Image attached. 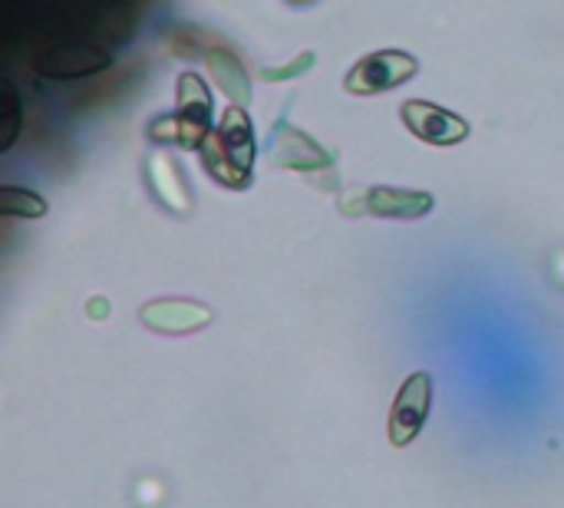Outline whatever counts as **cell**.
I'll return each mask as SVG.
<instances>
[{
    "mask_svg": "<svg viewBox=\"0 0 564 508\" xmlns=\"http://www.w3.org/2000/svg\"><path fill=\"white\" fill-rule=\"evenodd\" d=\"M205 169L215 175V182L228 188H245L251 182V159H254V136L245 109L231 106L215 132L202 142Z\"/></svg>",
    "mask_w": 564,
    "mask_h": 508,
    "instance_id": "cell-1",
    "label": "cell"
},
{
    "mask_svg": "<svg viewBox=\"0 0 564 508\" xmlns=\"http://www.w3.org/2000/svg\"><path fill=\"white\" fill-rule=\"evenodd\" d=\"M433 403V377L430 374H413L403 390L397 393V403L390 410V443L393 446H410L420 430L426 426Z\"/></svg>",
    "mask_w": 564,
    "mask_h": 508,
    "instance_id": "cell-2",
    "label": "cell"
},
{
    "mask_svg": "<svg viewBox=\"0 0 564 508\" xmlns=\"http://www.w3.org/2000/svg\"><path fill=\"white\" fill-rule=\"evenodd\" d=\"M413 73H416V60L410 53L387 50V53H373V56L360 60L347 79V89L350 93H380V89L406 83Z\"/></svg>",
    "mask_w": 564,
    "mask_h": 508,
    "instance_id": "cell-3",
    "label": "cell"
},
{
    "mask_svg": "<svg viewBox=\"0 0 564 508\" xmlns=\"http://www.w3.org/2000/svg\"><path fill=\"white\" fill-rule=\"evenodd\" d=\"M43 76H53V79H79V76H93L99 69L109 66V53L99 50V46H53L46 53L36 56L33 63Z\"/></svg>",
    "mask_w": 564,
    "mask_h": 508,
    "instance_id": "cell-4",
    "label": "cell"
},
{
    "mask_svg": "<svg viewBox=\"0 0 564 508\" xmlns=\"http://www.w3.org/2000/svg\"><path fill=\"white\" fill-rule=\"evenodd\" d=\"M403 119L423 142H433V145H453L469 136V126L456 112L440 109L433 102H406Z\"/></svg>",
    "mask_w": 564,
    "mask_h": 508,
    "instance_id": "cell-5",
    "label": "cell"
},
{
    "mask_svg": "<svg viewBox=\"0 0 564 508\" xmlns=\"http://www.w3.org/2000/svg\"><path fill=\"white\" fill-rule=\"evenodd\" d=\"M142 321L155 331L185 334L192 327H202L208 321V311H202L198 304H185V301H162V304H149L142 311Z\"/></svg>",
    "mask_w": 564,
    "mask_h": 508,
    "instance_id": "cell-6",
    "label": "cell"
},
{
    "mask_svg": "<svg viewBox=\"0 0 564 508\" xmlns=\"http://www.w3.org/2000/svg\"><path fill=\"white\" fill-rule=\"evenodd\" d=\"M370 212L377 215H400V218H416L433 208V198L426 192H393V188H373L367 195Z\"/></svg>",
    "mask_w": 564,
    "mask_h": 508,
    "instance_id": "cell-7",
    "label": "cell"
},
{
    "mask_svg": "<svg viewBox=\"0 0 564 508\" xmlns=\"http://www.w3.org/2000/svg\"><path fill=\"white\" fill-rule=\"evenodd\" d=\"M0 212L20 215V218H40L46 212V202L23 188H0Z\"/></svg>",
    "mask_w": 564,
    "mask_h": 508,
    "instance_id": "cell-8",
    "label": "cell"
}]
</instances>
